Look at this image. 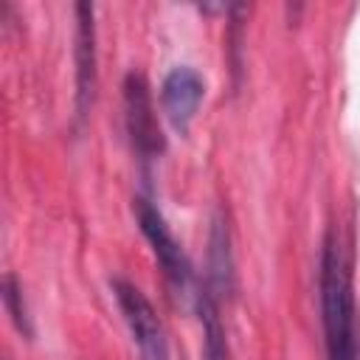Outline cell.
<instances>
[{
    "label": "cell",
    "instance_id": "obj_5",
    "mask_svg": "<svg viewBox=\"0 0 360 360\" xmlns=\"http://www.w3.org/2000/svg\"><path fill=\"white\" fill-rule=\"evenodd\" d=\"M205 96V82L202 76L188 68V65H177L166 73L163 84H160V104H163V112L169 118V124L186 135L197 110H200V101Z\"/></svg>",
    "mask_w": 360,
    "mask_h": 360
},
{
    "label": "cell",
    "instance_id": "obj_9",
    "mask_svg": "<svg viewBox=\"0 0 360 360\" xmlns=\"http://www.w3.org/2000/svg\"><path fill=\"white\" fill-rule=\"evenodd\" d=\"M3 307L8 312V318L14 321L17 332L31 338L34 329H31V318H28V309H25V298H22V287L20 281L14 278V273H6L3 276Z\"/></svg>",
    "mask_w": 360,
    "mask_h": 360
},
{
    "label": "cell",
    "instance_id": "obj_3",
    "mask_svg": "<svg viewBox=\"0 0 360 360\" xmlns=\"http://www.w3.org/2000/svg\"><path fill=\"white\" fill-rule=\"evenodd\" d=\"M135 219H138V228L143 233V239L149 242L166 281L172 284V290L177 292H188L191 290V281H194V273H191V264H188V256L183 253L180 242L174 239L172 228L166 225L163 214L158 211L155 202L138 197L135 200Z\"/></svg>",
    "mask_w": 360,
    "mask_h": 360
},
{
    "label": "cell",
    "instance_id": "obj_8",
    "mask_svg": "<svg viewBox=\"0 0 360 360\" xmlns=\"http://www.w3.org/2000/svg\"><path fill=\"white\" fill-rule=\"evenodd\" d=\"M194 298H197V312L202 326V360H228V340H225V326L219 321L217 298L211 295L208 287L197 290Z\"/></svg>",
    "mask_w": 360,
    "mask_h": 360
},
{
    "label": "cell",
    "instance_id": "obj_1",
    "mask_svg": "<svg viewBox=\"0 0 360 360\" xmlns=\"http://www.w3.org/2000/svg\"><path fill=\"white\" fill-rule=\"evenodd\" d=\"M321 323L326 360H360V323L352 284V264L343 239L335 228L326 231L321 245Z\"/></svg>",
    "mask_w": 360,
    "mask_h": 360
},
{
    "label": "cell",
    "instance_id": "obj_4",
    "mask_svg": "<svg viewBox=\"0 0 360 360\" xmlns=\"http://www.w3.org/2000/svg\"><path fill=\"white\" fill-rule=\"evenodd\" d=\"M124 121H127V135L141 160L160 158L166 149V138L158 124V112L152 107V93L149 84L141 73H127L124 79Z\"/></svg>",
    "mask_w": 360,
    "mask_h": 360
},
{
    "label": "cell",
    "instance_id": "obj_2",
    "mask_svg": "<svg viewBox=\"0 0 360 360\" xmlns=\"http://www.w3.org/2000/svg\"><path fill=\"white\" fill-rule=\"evenodd\" d=\"M112 295H115L124 323L132 335L138 357L141 360H169L166 332H163V323H160L155 307L149 304V298L127 278H112Z\"/></svg>",
    "mask_w": 360,
    "mask_h": 360
},
{
    "label": "cell",
    "instance_id": "obj_6",
    "mask_svg": "<svg viewBox=\"0 0 360 360\" xmlns=\"http://www.w3.org/2000/svg\"><path fill=\"white\" fill-rule=\"evenodd\" d=\"M96 20L90 3H76V118L82 121L96 96Z\"/></svg>",
    "mask_w": 360,
    "mask_h": 360
},
{
    "label": "cell",
    "instance_id": "obj_7",
    "mask_svg": "<svg viewBox=\"0 0 360 360\" xmlns=\"http://www.w3.org/2000/svg\"><path fill=\"white\" fill-rule=\"evenodd\" d=\"M208 267H211V295L217 298L219 292L233 290V256H231V231L222 214L214 217L211 222V239H208Z\"/></svg>",
    "mask_w": 360,
    "mask_h": 360
}]
</instances>
